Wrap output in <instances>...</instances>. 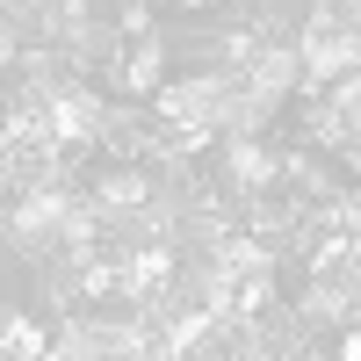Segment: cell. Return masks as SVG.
Wrapping results in <instances>:
<instances>
[{"instance_id":"1","label":"cell","mask_w":361,"mask_h":361,"mask_svg":"<svg viewBox=\"0 0 361 361\" xmlns=\"http://www.w3.org/2000/svg\"><path fill=\"white\" fill-rule=\"evenodd\" d=\"M296 87H304V58H296L289 37H282V44H260V51H253V66L238 73V94H246V102L267 116V123H275V109L296 94Z\"/></svg>"},{"instance_id":"2","label":"cell","mask_w":361,"mask_h":361,"mask_svg":"<svg viewBox=\"0 0 361 361\" xmlns=\"http://www.w3.org/2000/svg\"><path fill=\"white\" fill-rule=\"evenodd\" d=\"M296 311L318 318V325H354V267H333V275H311Z\"/></svg>"}]
</instances>
